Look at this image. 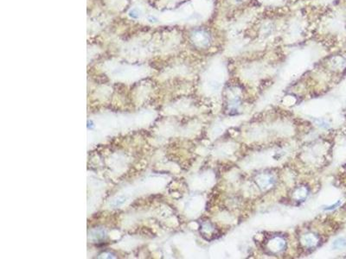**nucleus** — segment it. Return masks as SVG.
<instances>
[{
  "instance_id": "1",
  "label": "nucleus",
  "mask_w": 346,
  "mask_h": 259,
  "mask_svg": "<svg viewBox=\"0 0 346 259\" xmlns=\"http://www.w3.org/2000/svg\"><path fill=\"white\" fill-rule=\"evenodd\" d=\"M257 185L259 186L261 189L266 190L271 188L272 186L274 183V179L273 177L268 174H258L255 178Z\"/></svg>"
},
{
  "instance_id": "5",
  "label": "nucleus",
  "mask_w": 346,
  "mask_h": 259,
  "mask_svg": "<svg viewBox=\"0 0 346 259\" xmlns=\"http://www.w3.org/2000/svg\"><path fill=\"white\" fill-rule=\"evenodd\" d=\"M306 196H307V189L304 187L298 188L297 191L294 193V197L297 200H304Z\"/></svg>"
},
{
  "instance_id": "6",
  "label": "nucleus",
  "mask_w": 346,
  "mask_h": 259,
  "mask_svg": "<svg viewBox=\"0 0 346 259\" xmlns=\"http://www.w3.org/2000/svg\"><path fill=\"white\" fill-rule=\"evenodd\" d=\"M315 122H316L317 125H318V126H320V127H324V128H327V127H329V124H328L326 121L323 120V119H317V120H315Z\"/></svg>"
},
{
  "instance_id": "7",
  "label": "nucleus",
  "mask_w": 346,
  "mask_h": 259,
  "mask_svg": "<svg viewBox=\"0 0 346 259\" xmlns=\"http://www.w3.org/2000/svg\"><path fill=\"white\" fill-rule=\"evenodd\" d=\"M341 204V201L340 200H338V202H336L335 204H333V205H331V206H329V207H325V209L326 210H332V209H334V208H336V207H338Z\"/></svg>"
},
{
  "instance_id": "4",
  "label": "nucleus",
  "mask_w": 346,
  "mask_h": 259,
  "mask_svg": "<svg viewBox=\"0 0 346 259\" xmlns=\"http://www.w3.org/2000/svg\"><path fill=\"white\" fill-rule=\"evenodd\" d=\"M346 247V239L343 237H338L332 243V248L335 250H342Z\"/></svg>"
},
{
  "instance_id": "2",
  "label": "nucleus",
  "mask_w": 346,
  "mask_h": 259,
  "mask_svg": "<svg viewBox=\"0 0 346 259\" xmlns=\"http://www.w3.org/2000/svg\"><path fill=\"white\" fill-rule=\"evenodd\" d=\"M286 242L281 237H273L268 242V248L273 252H278L285 248Z\"/></svg>"
},
{
  "instance_id": "3",
  "label": "nucleus",
  "mask_w": 346,
  "mask_h": 259,
  "mask_svg": "<svg viewBox=\"0 0 346 259\" xmlns=\"http://www.w3.org/2000/svg\"><path fill=\"white\" fill-rule=\"evenodd\" d=\"M301 241L303 244L306 247H314L316 246L318 243V238L316 235H314L313 233H308L304 235L301 238Z\"/></svg>"
}]
</instances>
